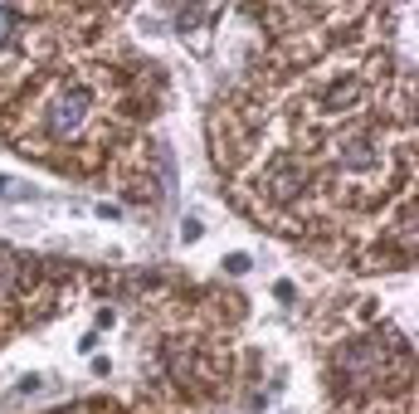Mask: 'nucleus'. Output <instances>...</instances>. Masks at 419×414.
Masks as SVG:
<instances>
[{
    "instance_id": "1",
    "label": "nucleus",
    "mask_w": 419,
    "mask_h": 414,
    "mask_svg": "<svg viewBox=\"0 0 419 414\" xmlns=\"http://www.w3.org/2000/svg\"><path fill=\"white\" fill-rule=\"evenodd\" d=\"M83 108H88V98H83L79 88H74V93H64V98H59V108H54V113H59L54 132H69V127H74V122L83 117Z\"/></svg>"
}]
</instances>
